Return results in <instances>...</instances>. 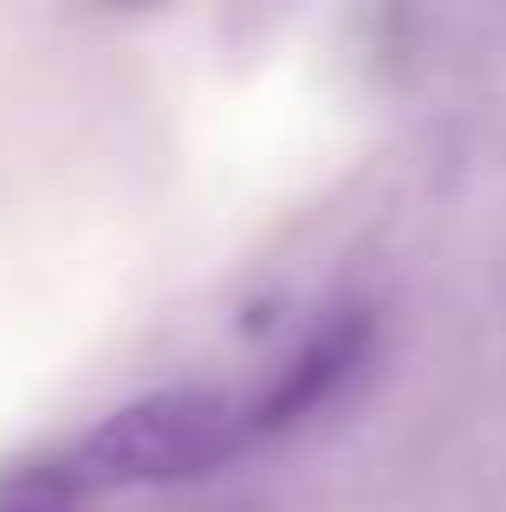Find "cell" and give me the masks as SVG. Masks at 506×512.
<instances>
[{
	"mask_svg": "<svg viewBox=\"0 0 506 512\" xmlns=\"http://www.w3.org/2000/svg\"><path fill=\"white\" fill-rule=\"evenodd\" d=\"M260 441L247 389L215 383H169L117 402L85 428L65 454H52L78 500L91 493H137V487H182L215 467L241 461Z\"/></svg>",
	"mask_w": 506,
	"mask_h": 512,
	"instance_id": "1",
	"label": "cell"
},
{
	"mask_svg": "<svg viewBox=\"0 0 506 512\" xmlns=\"http://www.w3.org/2000/svg\"><path fill=\"white\" fill-rule=\"evenodd\" d=\"M364 357V318H338V325H318L312 338L292 350L260 389H247V409H253V428L266 435H286L292 422H305L312 409H325L338 396V383L357 370Z\"/></svg>",
	"mask_w": 506,
	"mask_h": 512,
	"instance_id": "2",
	"label": "cell"
}]
</instances>
